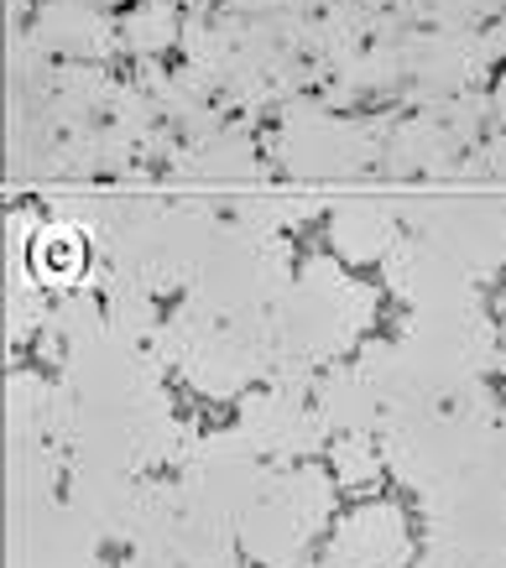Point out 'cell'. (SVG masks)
<instances>
[{"label": "cell", "mask_w": 506, "mask_h": 568, "mask_svg": "<svg viewBox=\"0 0 506 568\" xmlns=\"http://www.w3.org/2000/svg\"><path fill=\"white\" fill-rule=\"evenodd\" d=\"M42 37H48L58 52L89 58V52H100V42H105V21H100V11H89V6H48Z\"/></svg>", "instance_id": "cell-1"}, {"label": "cell", "mask_w": 506, "mask_h": 568, "mask_svg": "<svg viewBox=\"0 0 506 568\" xmlns=\"http://www.w3.org/2000/svg\"><path fill=\"white\" fill-rule=\"evenodd\" d=\"M32 266L42 282H73L84 272V241L73 224H48L32 245Z\"/></svg>", "instance_id": "cell-2"}, {"label": "cell", "mask_w": 506, "mask_h": 568, "mask_svg": "<svg viewBox=\"0 0 506 568\" xmlns=\"http://www.w3.org/2000/svg\"><path fill=\"white\" fill-rule=\"evenodd\" d=\"M173 32H178V21L168 6H146V11H136V17L125 21V37H131L141 52H158L162 42H173Z\"/></svg>", "instance_id": "cell-3"}]
</instances>
